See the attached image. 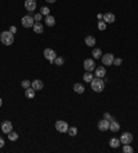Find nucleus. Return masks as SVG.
Returning <instances> with one entry per match:
<instances>
[{
  "label": "nucleus",
  "instance_id": "obj_1",
  "mask_svg": "<svg viewBox=\"0 0 138 153\" xmlns=\"http://www.w3.org/2000/svg\"><path fill=\"white\" fill-rule=\"evenodd\" d=\"M91 88L95 93H102L104 88H105V83H104L101 77H94L91 80Z\"/></svg>",
  "mask_w": 138,
  "mask_h": 153
},
{
  "label": "nucleus",
  "instance_id": "obj_2",
  "mask_svg": "<svg viewBox=\"0 0 138 153\" xmlns=\"http://www.w3.org/2000/svg\"><path fill=\"white\" fill-rule=\"evenodd\" d=\"M0 41L4 46H11L14 43V33L10 31H6L3 33H0Z\"/></svg>",
  "mask_w": 138,
  "mask_h": 153
},
{
  "label": "nucleus",
  "instance_id": "obj_3",
  "mask_svg": "<svg viewBox=\"0 0 138 153\" xmlns=\"http://www.w3.org/2000/svg\"><path fill=\"white\" fill-rule=\"evenodd\" d=\"M43 55H44V58H46L50 63H54V59L58 57V54H57L53 48H46L43 51Z\"/></svg>",
  "mask_w": 138,
  "mask_h": 153
},
{
  "label": "nucleus",
  "instance_id": "obj_4",
  "mask_svg": "<svg viewBox=\"0 0 138 153\" xmlns=\"http://www.w3.org/2000/svg\"><path fill=\"white\" fill-rule=\"evenodd\" d=\"M55 128H57L58 132H68L69 126H68V123L64 122V120H57L55 122Z\"/></svg>",
  "mask_w": 138,
  "mask_h": 153
},
{
  "label": "nucleus",
  "instance_id": "obj_5",
  "mask_svg": "<svg viewBox=\"0 0 138 153\" xmlns=\"http://www.w3.org/2000/svg\"><path fill=\"white\" fill-rule=\"evenodd\" d=\"M83 68L86 69V72H92V70H95V62H94V58H87L84 59V62H83Z\"/></svg>",
  "mask_w": 138,
  "mask_h": 153
},
{
  "label": "nucleus",
  "instance_id": "obj_6",
  "mask_svg": "<svg viewBox=\"0 0 138 153\" xmlns=\"http://www.w3.org/2000/svg\"><path fill=\"white\" fill-rule=\"evenodd\" d=\"M101 59H102V63H104L105 66H110V65H113L115 57H113V54H110V53H106V54H104L101 57Z\"/></svg>",
  "mask_w": 138,
  "mask_h": 153
},
{
  "label": "nucleus",
  "instance_id": "obj_7",
  "mask_svg": "<svg viewBox=\"0 0 138 153\" xmlns=\"http://www.w3.org/2000/svg\"><path fill=\"white\" fill-rule=\"evenodd\" d=\"M21 23H22L23 28H32L33 23H35V19H33V17H31V15H25V17H22V19H21Z\"/></svg>",
  "mask_w": 138,
  "mask_h": 153
},
{
  "label": "nucleus",
  "instance_id": "obj_8",
  "mask_svg": "<svg viewBox=\"0 0 138 153\" xmlns=\"http://www.w3.org/2000/svg\"><path fill=\"white\" fill-rule=\"evenodd\" d=\"M120 144H131L133 142V134H130V132H123V134L120 135Z\"/></svg>",
  "mask_w": 138,
  "mask_h": 153
},
{
  "label": "nucleus",
  "instance_id": "obj_9",
  "mask_svg": "<svg viewBox=\"0 0 138 153\" xmlns=\"http://www.w3.org/2000/svg\"><path fill=\"white\" fill-rule=\"evenodd\" d=\"M1 131L4 132V134H9L13 131V123L10 122V120H6V122L1 123Z\"/></svg>",
  "mask_w": 138,
  "mask_h": 153
},
{
  "label": "nucleus",
  "instance_id": "obj_10",
  "mask_svg": "<svg viewBox=\"0 0 138 153\" xmlns=\"http://www.w3.org/2000/svg\"><path fill=\"white\" fill-rule=\"evenodd\" d=\"M109 123L106 119H102V120H100L98 122V124H97V127H98V130L100 131H108L109 130Z\"/></svg>",
  "mask_w": 138,
  "mask_h": 153
},
{
  "label": "nucleus",
  "instance_id": "obj_11",
  "mask_svg": "<svg viewBox=\"0 0 138 153\" xmlns=\"http://www.w3.org/2000/svg\"><path fill=\"white\" fill-rule=\"evenodd\" d=\"M36 0H25V9L28 11H35L36 10Z\"/></svg>",
  "mask_w": 138,
  "mask_h": 153
},
{
  "label": "nucleus",
  "instance_id": "obj_12",
  "mask_svg": "<svg viewBox=\"0 0 138 153\" xmlns=\"http://www.w3.org/2000/svg\"><path fill=\"white\" fill-rule=\"evenodd\" d=\"M31 87H32V88H35L36 91H40V90H43V87H44V83H43L41 80H39V79H36V80L32 81Z\"/></svg>",
  "mask_w": 138,
  "mask_h": 153
},
{
  "label": "nucleus",
  "instance_id": "obj_13",
  "mask_svg": "<svg viewBox=\"0 0 138 153\" xmlns=\"http://www.w3.org/2000/svg\"><path fill=\"white\" fill-rule=\"evenodd\" d=\"M102 18H104V21H105L106 23H113L115 22V19H116V17H115V14L113 13H105Z\"/></svg>",
  "mask_w": 138,
  "mask_h": 153
},
{
  "label": "nucleus",
  "instance_id": "obj_14",
  "mask_svg": "<svg viewBox=\"0 0 138 153\" xmlns=\"http://www.w3.org/2000/svg\"><path fill=\"white\" fill-rule=\"evenodd\" d=\"M106 69L104 66H95V77H105Z\"/></svg>",
  "mask_w": 138,
  "mask_h": 153
},
{
  "label": "nucleus",
  "instance_id": "obj_15",
  "mask_svg": "<svg viewBox=\"0 0 138 153\" xmlns=\"http://www.w3.org/2000/svg\"><path fill=\"white\" fill-rule=\"evenodd\" d=\"M32 28H33V31H35V33H37V35H41L43 31H44V26H43L41 22H35Z\"/></svg>",
  "mask_w": 138,
  "mask_h": 153
},
{
  "label": "nucleus",
  "instance_id": "obj_16",
  "mask_svg": "<svg viewBox=\"0 0 138 153\" xmlns=\"http://www.w3.org/2000/svg\"><path fill=\"white\" fill-rule=\"evenodd\" d=\"M109 130L112 131V132H117V131L120 130V124L116 120H112V122L109 123Z\"/></svg>",
  "mask_w": 138,
  "mask_h": 153
},
{
  "label": "nucleus",
  "instance_id": "obj_17",
  "mask_svg": "<svg viewBox=\"0 0 138 153\" xmlns=\"http://www.w3.org/2000/svg\"><path fill=\"white\" fill-rule=\"evenodd\" d=\"M84 90H86V87L83 86V84H80V83L73 84V91H75V93H78V94H83Z\"/></svg>",
  "mask_w": 138,
  "mask_h": 153
},
{
  "label": "nucleus",
  "instance_id": "obj_18",
  "mask_svg": "<svg viewBox=\"0 0 138 153\" xmlns=\"http://www.w3.org/2000/svg\"><path fill=\"white\" fill-rule=\"evenodd\" d=\"M35 93H36V90L32 88V87H28V88H25V97L29 98V99H32L33 97H35Z\"/></svg>",
  "mask_w": 138,
  "mask_h": 153
},
{
  "label": "nucleus",
  "instance_id": "obj_19",
  "mask_svg": "<svg viewBox=\"0 0 138 153\" xmlns=\"http://www.w3.org/2000/svg\"><path fill=\"white\" fill-rule=\"evenodd\" d=\"M44 23H46L47 26H54L55 25V18L53 17V15H47L46 18H44Z\"/></svg>",
  "mask_w": 138,
  "mask_h": 153
},
{
  "label": "nucleus",
  "instance_id": "obj_20",
  "mask_svg": "<svg viewBox=\"0 0 138 153\" xmlns=\"http://www.w3.org/2000/svg\"><path fill=\"white\" fill-rule=\"evenodd\" d=\"M84 43H86V46H88V47H94V46H95V37L87 36L84 39Z\"/></svg>",
  "mask_w": 138,
  "mask_h": 153
},
{
  "label": "nucleus",
  "instance_id": "obj_21",
  "mask_svg": "<svg viewBox=\"0 0 138 153\" xmlns=\"http://www.w3.org/2000/svg\"><path fill=\"white\" fill-rule=\"evenodd\" d=\"M92 58H94V59H100V58H101V57H102V51H101V48H97V47H95V48H94V50H92Z\"/></svg>",
  "mask_w": 138,
  "mask_h": 153
},
{
  "label": "nucleus",
  "instance_id": "obj_22",
  "mask_svg": "<svg viewBox=\"0 0 138 153\" xmlns=\"http://www.w3.org/2000/svg\"><path fill=\"white\" fill-rule=\"evenodd\" d=\"M92 79H94V76H92V72H86L84 75H83V80L86 81V83H91Z\"/></svg>",
  "mask_w": 138,
  "mask_h": 153
},
{
  "label": "nucleus",
  "instance_id": "obj_23",
  "mask_svg": "<svg viewBox=\"0 0 138 153\" xmlns=\"http://www.w3.org/2000/svg\"><path fill=\"white\" fill-rule=\"evenodd\" d=\"M109 146L110 148H119L120 146V139H117V138H112V139L109 141Z\"/></svg>",
  "mask_w": 138,
  "mask_h": 153
},
{
  "label": "nucleus",
  "instance_id": "obj_24",
  "mask_svg": "<svg viewBox=\"0 0 138 153\" xmlns=\"http://www.w3.org/2000/svg\"><path fill=\"white\" fill-rule=\"evenodd\" d=\"M9 139L11 141V142H15V141L18 139V134L17 132H14V131H11V132H9Z\"/></svg>",
  "mask_w": 138,
  "mask_h": 153
},
{
  "label": "nucleus",
  "instance_id": "obj_25",
  "mask_svg": "<svg viewBox=\"0 0 138 153\" xmlns=\"http://www.w3.org/2000/svg\"><path fill=\"white\" fill-rule=\"evenodd\" d=\"M123 152L124 153H133L134 149L131 148V145L130 144H126V145H123Z\"/></svg>",
  "mask_w": 138,
  "mask_h": 153
},
{
  "label": "nucleus",
  "instance_id": "obj_26",
  "mask_svg": "<svg viewBox=\"0 0 138 153\" xmlns=\"http://www.w3.org/2000/svg\"><path fill=\"white\" fill-rule=\"evenodd\" d=\"M64 62H65V59L62 58V57H57V58L54 59V63L57 65V66H62V65H64Z\"/></svg>",
  "mask_w": 138,
  "mask_h": 153
},
{
  "label": "nucleus",
  "instance_id": "obj_27",
  "mask_svg": "<svg viewBox=\"0 0 138 153\" xmlns=\"http://www.w3.org/2000/svg\"><path fill=\"white\" fill-rule=\"evenodd\" d=\"M68 134L70 135V137H76V134H78V128H76V127H69Z\"/></svg>",
  "mask_w": 138,
  "mask_h": 153
},
{
  "label": "nucleus",
  "instance_id": "obj_28",
  "mask_svg": "<svg viewBox=\"0 0 138 153\" xmlns=\"http://www.w3.org/2000/svg\"><path fill=\"white\" fill-rule=\"evenodd\" d=\"M40 13H41V15L47 17V15H50V9H48V7H41V9H40Z\"/></svg>",
  "mask_w": 138,
  "mask_h": 153
},
{
  "label": "nucleus",
  "instance_id": "obj_29",
  "mask_svg": "<svg viewBox=\"0 0 138 153\" xmlns=\"http://www.w3.org/2000/svg\"><path fill=\"white\" fill-rule=\"evenodd\" d=\"M98 29H100V31H105L106 29V22L105 21H104V22H102V21L98 22Z\"/></svg>",
  "mask_w": 138,
  "mask_h": 153
},
{
  "label": "nucleus",
  "instance_id": "obj_30",
  "mask_svg": "<svg viewBox=\"0 0 138 153\" xmlns=\"http://www.w3.org/2000/svg\"><path fill=\"white\" fill-rule=\"evenodd\" d=\"M123 63V59L122 58H115L113 59V66H120Z\"/></svg>",
  "mask_w": 138,
  "mask_h": 153
},
{
  "label": "nucleus",
  "instance_id": "obj_31",
  "mask_svg": "<svg viewBox=\"0 0 138 153\" xmlns=\"http://www.w3.org/2000/svg\"><path fill=\"white\" fill-rule=\"evenodd\" d=\"M41 13H36L35 14V17H33V19H35V22H40V19H41Z\"/></svg>",
  "mask_w": 138,
  "mask_h": 153
},
{
  "label": "nucleus",
  "instance_id": "obj_32",
  "mask_svg": "<svg viewBox=\"0 0 138 153\" xmlns=\"http://www.w3.org/2000/svg\"><path fill=\"white\" fill-rule=\"evenodd\" d=\"M31 84H32V83H31L29 80H22V83H21V86H22L23 88H28V87H31Z\"/></svg>",
  "mask_w": 138,
  "mask_h": 153
},
{
  "label": "nucleus",
  "instance_id": "obj_33",
  "mask_svg": "<svg viewBox=\"0 0 138 153\" xmlns=\"http://www.w3.org/2000/svg\"><path fill=\"white\" fill-rule=\"evenodd\" d=\"M104 119H106L108 122H112V120H115V117H112V116H110V115H109V113H108V112H106L105 115H104Z\"/></svg>",
  "mask_w": 138,
  "mask_h": 153
},
{
  "label": "nucleus",
  "instance_id": "obj_34",
  "mask_svg": "<svg viewBox=\"0 0 138 153\" xmlns=\"http://www.w3.org/2000/svg\"><path fill=\"white\" fill-rule=\"evenodd\" d=\"M9 31L11 32V33H15V32H17V28H15V26H10Z\"/></svg>",
  "mask_w": 138,
  "mask_h": 153
},
{
  "label": "nucleus",
  "instance_id": "obj_35",
  "mask_svg": "<svg viewBox=\"0 0 138 153\" xmlns=\"http://www.w3.org/2000/svg\"><path fill=\"white\" fill-rule=\"evenodd\" d=\"M4 146V139H3V137H0V148H3Z\"/></svg>",
  "mask_w": 138,
  "mask_h": 153
},
{
  "label": "nucleus",
  "instance_id": "obj_36",
  "mask_svg": "<svg viewBox=\"0 0 138 153\" xmlns=\"http://www.w3.org/2000/svg\"><path fill=\"white\" fill-rule=\"evenodd\" d=\"M47 3H55V1H57V0H46Z\"/></svg>",
  "mask_w": 138,
  "mask_h": 153
},
{
  "label": "nucleus",
  "instance_id": "obj_37",
  "mask_svg": "<svg viewBox=\"0 0 138 153\" xmlns=\"http://www.w3.org/2000/svg\"><path fill=\"white\" fill-rule=\"evenodd\" d=\"M1 105H3V99L0 98V108H1Z\"/></svg>",
  "mask_w": 138,
  "mask_h": 153
}]
</instances>
